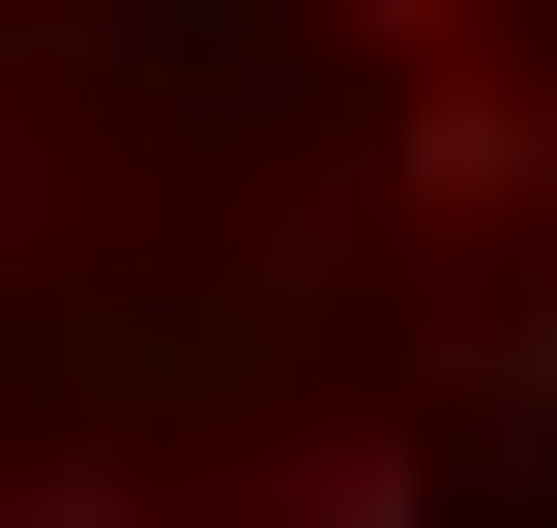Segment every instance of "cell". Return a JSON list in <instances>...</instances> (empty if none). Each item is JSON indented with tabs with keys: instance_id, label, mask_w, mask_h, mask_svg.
<instances>
[{
	"instance_id": "6da1fadb",
	"label": "cell",
	"mask_w": 557,
	"mask_h": 528,
	"mask_svg": "<svg viewBox=\"0 0 557 528\" xmlns=\"http://www.w3.org/2000/svg\"><path fill=\"white\" fill-rule=\"evenodd\" d=\"M0 528H557V0H0Z\"/></svg>"
}]
</instances>
